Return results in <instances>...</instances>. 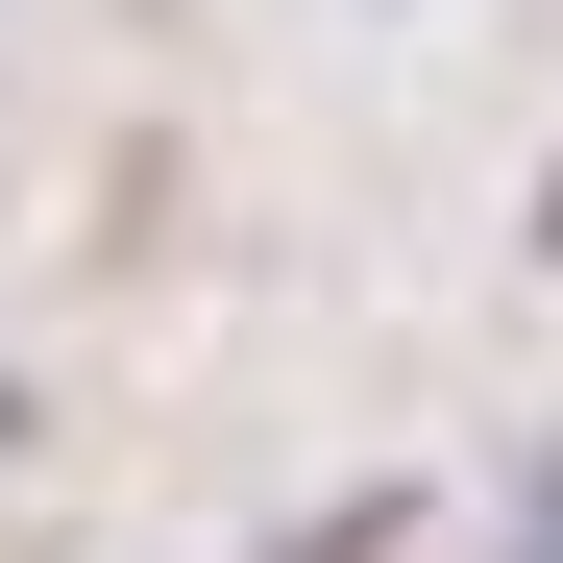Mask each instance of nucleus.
<instances>
[{"mask_svg": "<svg viewBox=\"0 0 563 563\" xmlns=\"http://www.w3.org/2000/svg\"><path fill=\"white\" fill-rule=\"evenodd\" d=\"M515 563H563V490H539V539H515Z\"/></svg>", "mask_w": 563, "mask_h": 563, "instance_id": "f257e3e1", "label": "nucleus"}]
</instances>
